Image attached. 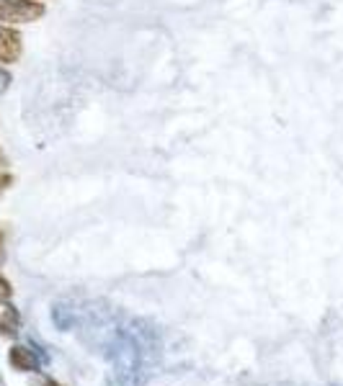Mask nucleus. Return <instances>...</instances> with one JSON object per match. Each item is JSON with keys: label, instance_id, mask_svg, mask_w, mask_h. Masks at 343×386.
Here are the masks:
<instances>
[{"label": "nucleus", "instance_id": "f257e3e1", "mask_svg": "<svg viewBox=\"0 0 343 386\" xmlns=\"http://www.w3.org/2000/svg\"><path fill=\"white\" fill-rule=\"evenodd\" d=\"M47 6L41 0H0V26H21L44 19Z\"/></svg>", "mask_w": 343, "mask_h": 386}, {"label": "nucleus", "instance_id": "f03ea898", "mask_svg": "<svg viewBox=\"0 0 343 386\" xmlns=\"http://www.w3.org/2000/svg\"><path fill=\"white\" fill-rule=\"evenodd\" d=\"M21 52H23V39L13 26H3L0 29V65H13L19 62Z\"/></svg>", "mask_w": 343, "mask_h": 386}, {"label": "nucleus", "instance_id": "7ed1b4c3", "mask_svg": "<svg viewBox=\"0 0 343 386\" xmlns=\"http://www.w3.org/2000/svg\"><path fill=\"white\" fill-rule=\"evenodd\" d=\"M8 363L16 368V371H21V374H34V371H39V360H37V356H34V350L26 345L10 347Z\"/></svg>", "mask_w": 343, "mask_h": 386}, {"label": "nucleus", "instance_id": "20e7f679", "mask_svg": "<svg viewBox=\"0 0 343 386\" xmlns=\"http://www.w3.org/2000/svg\"><path fill=\"white\" fill-rule=\"evenodd\" d=\"M21 329V314L13 304H0V338H16Z\"/></svg>", "mask_w": 343, "mask_h": 386}, {"label": "nucleus", "instance_id": "39448f33", "mask_svg": "<svg viewBox=\"0 0 343 386\" xmlns=\"http://www.w3.org/2000/svg\"><path fill=\"white\" fill-rule=\"evenodd\" d=\"M10 296H13V286H10V281L0 273V304H8Z\"/></svg>", "mask_w": 343, "mask_h": 386}, {"label": "nucleus", "instance_id": "423d86ee", "mask_svg": "<svg viewBox=\"0 0 343 386\" xmlns=\"http://www.w3.org/2000/svg\"><path fill=\"white\" fill-rule=\"evenodd\" d=\"M10 183H13V178H10L8 173H3V170H0V193L6 191V188H10Z\"/></svg>", "mask_w": 343, "mask_h": 386}, {"label": "nucleus", "instance_id": "0eeeda50", "mask_svg": "<svg viewBox=\"0 0 343 386\" xmlns=\"http://www.w3.org/2000/svg\"><path fill=\"white\" fill-rule=\"evenodd\" d=\"M8 83H10V75L3 68H0V93H3L6 88H8Z\"/></svg>", "mask_w": 343, "mask_h": 386}, {"label": "nucleus", "instance_id": "6e6552de", "mask_svg": "<svg viewBox=\"0 0 343 386\" xmlns=\"http://www.w3.org/2000/svg\"><path fill=\"white\" fill-rule=\"evenodd\" d=\"M34 386H62V384H57V381H52V378H41V381H37Z\"/></svg>", "mask_w": 343, "mask_h": 386}, {"label": "nucleus", "instance_id": "1a4fd4ad", "mask_svg": "<svg viewBox=\"0 0 343 386\" xmlns=\"http://www.w3.org/2000/svg\"><path fill=\"white\" fill-rule=\"evenodd\" d=\"M6 165H8V160H6V154H3V150H0V170H3Z\"/></svg>", "mask_w": 343, "mask_h": 386}, {"label": "nucleus", "instance_id": "9d476101", "mask_svg": "<svg viewBox=\"0 0 343 386\" xmlns=\"http://www.w3.org/2000/svg\"><path fill=\"white\" fill-rule=\"evenodd\" d=\"M0 261H3V232H0Z\"/></svg>", "mask_w": 343, "mask_h": 386}]
</instances>
